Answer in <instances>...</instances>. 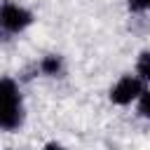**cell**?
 I'll return each mask as SVG.
<instances>
[{
    "label": "cell",
    "instance_id": "6da1fadb",
    "mask_svg": "<svg viewBox=\"0 0 150 150\" xmlns=\"http://www.w3.org/2000/svg\"><path fill=\"white\" fill-rule=\"evenodd\" d=\"M23 122L19 84L12 77H0V129L12 131Z\"/></svg>",
    "mask_w": 150,
    "mask_h": 150
},
{
    "label": "cell",
    "instance_id": "8992f818",
    "mask_svg": "<svg viewBox=\"0 0 150 150\" xmlns=\"http://www.w3.org/2000/svg\"><path fill=\"white\" fill-rule=\"evenodd\" d=\"M136 101H138V115L145 117V120H150V91L143 89V94H141Z\"/></svg>",
    "mask_w": 150,
    "mask_h": 150
},
{
    "label": "cell",
    "instance_id": "ba28073f",
    "mask_svg": "<svg viewBox=\"0 0 150 150\" xmlns=\"http://www.w3.org/2000/svg\"><path fill=\"white\" fill-rule=\"evenodd\" d=\"M42 150H66V148H63L61 143H56V141H52V143H47V145H45Z\"/></svg>",
    "mask_w": 150,
    "mask_h": 150
},
{
    "label": "cell",
    "instance_id": "52a82bcc",
    "mask_svg": "<svg viewBox=\"0 0 150 150\" xmlns=\"http://www.w3.org/2000/svg\"><path fill=\"white\" fill-rule=\"evenodd\" d=\"M129 9L131 12H145V9H150V0H129Z\"/></svg>",
    "mask_w": 150,
    "mask_h": 150
},
{
    "label": "cell",
    "instance_id": "3957f363",
    "mask_svg": "<svg viewBox=\"0 0 150 150\" xmlns=\"http://www.w3.org/2000/svg\"><path fill=\"white\" fill-rule=\"evenodd\" d=\"M143 94V82L136 75H124L115 82V87L110 89V101L115 105H129L131 101H136Z\"/></svg>",
    "mask_w": 150,
    "mask_h": 150
},
{
    "label": "cell",
    "instance_id": "277c9868",
    "mask_svg": "<svg viewBox=\"0 0 150 150\" xmlns=\"http://www.w3.org/2000/svg\"><path fill=\"white\" fill-rule=\"evenodd\" d=\"M40 70H42L45 75H49V77L61 75V73H63V61H61V56H56V54H47V56L40 61Z\"/></svg>",
    "mask_w": 150,
    "mask_h": 150
},
{
    "label": "cell",
    "instance_id": "5b68a950",
    "mask_svg": "<svg viewBox=\"0 0 150 150\" xmlns=\"http://www.w3.org/2000/svg\"><path fill=\"white\" fill-rule=\"evenodd\" d=\"M136 73L141 82H150V52H143L136 61Z\"/></svg>",
    "mask_w": 150,
    "mask_h": 150
},
{
    "label": "cell",
    "instance_id": "7a4b0ae2",
    "mask_svg": "<svg viewBox=\"0 0 150 150\" xmlns=\"http://www.w3.org/2000/svg\"><path fill=\"white\" fill-rule=\"evenodd\" d=\"M30 23H33V14L26 7H21V5H16L12 0L0 5V30H5V33H21Z\"/></svg>",
    "mask_w": 150,
    "mask_h": 150
}]
</instances>
